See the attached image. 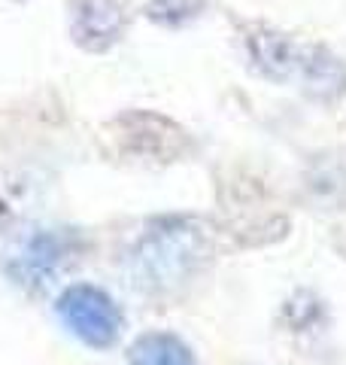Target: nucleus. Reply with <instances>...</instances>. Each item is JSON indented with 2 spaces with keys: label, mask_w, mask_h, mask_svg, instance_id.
<instances>
[{
  "label": "nucleus",
  "mask_w": 346,
  "mask_h": 365,
  "mask_svg": "<svg viewBox=\"0 0 346 365\" xmlns=\"http://www.w3.org/2000/svg\"><path fill=\"white\" fill-rule=\"evenodd\" d=\"M206 253L210 247L201 228L189 222H161L134 244L128 256L131 277L137 280V287L149 292L179 289L204 265Z\"/></svg>",
  "instance_id": "obj_1"
},
{
  "label": "nucleus",
  "mask_w": 346,
  "mask_h": 365,
  "mask_svg": "<svg viewBox=\"0 0 346 365\" xmlns=\"http://www.w3.org/2000/svg\"><path fill=\"white\" fill-rule=\"evenodd\" d=\"M58 317L67 332L95 350L112 347L122 335V311L110 292L95 283H73L58 295Z\"/></svg>",
  "instance_id": "obj_2"
},
{
  "label": "nucleus",
  "mask_w": 346,
  "mask_h": 365,
  "mask_svg": "<svg viewBox=\"0 0 346 365\" xmlns=\"http://www.w3.org/2000/svg\"><path fill=\"white\" fill-rule=\"evenodd\" d=\"M125 13L119 0H76L70 16L73 40L88 52H103L122 37Z\"/></svg>",
  "instance_id": "obj_3"
},
{
  "label": "nucleus",
  "mask_w": 346,
  "mask_h": 365,
  "mask_svg": "<svg viewBox=\"0 0 346 365\" xmlns=\"http://www.w3.org/2000/svg\"><path fill=\"white\" fill-rule=\"evenodd\" d=\"M76 237L70 232H40L21 247L13 262V274L21 283H46L73 253Z\"/></svg>",
  "instance_id": "obj_4"
},
{
  "label": "nucleus",
  "mask_w": 346,
  "mask_h": 365,
  "mask_svg": "<svg viewBox=\"0 0 346 365\" xmlns=\"http://www.w3.org/2000/svg\"><path fill=\"white\" fill-rule=\"evenodd\" d=\"M298 67H301V76H304V88L313 98L334 101V98H340L346 91V67H343V61L334 58V55L328 49H322V46L307 49L301 58H298Z\"/></svg>",
  "instance_id": "obj_5"
},
{
  "label": "nucleus",
  "mask_w": 346,
  "mask_h": 365,
  "mask_svg": "<svg viewBox=\"0 0 346 365\" xmlns=\"http://www.w3.org/2000/svg\"><path fill=\"white\" fill-rule=\"evenodd\" d=\"M128 365H198V359L179 335L146 332L131 344Z\"/></svg>",
  "instance_id": "obj_6"
},
{
  "label": "nucleus",
  "mask_w": 346,
  "mask_h": 365,
  "mask_svg": "<svg viewBox=\"0 0 346 365\" xmlns=\"http://www.w3.org/2000/svg\"><path fill=\"white\" fill-rule=\"evenodd\" d=\"M249 52H252L256 67L271 79H285L288 73H292V67L298 64L295 46L288 43L285 37H280V34H258V37L252 34L249 37Z\"/></svg>",
  "instance_id": "obj_7"
},
{
  "label": "nucleus",
  "mask_w": 346,
  "mask_h": 365,
  "mask_svg": "<svg viewBox=\"0 0 346 365\" xmlns=\"http://www.w3.org/2000/svg\"><path fill=\"white\" fill-rule=\"evenodd\" d=\"M146 13L152 21H161V25H182L189 21L194 13H198V0H149Z\"/></svg>",
  "instance_id": "obj_8"
}]
</instances>
